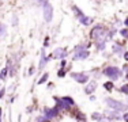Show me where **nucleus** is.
<instances>
[{
  "label": "nucleus",
  "instance_id": "30",
  "mask_svg": "<svg viewBox=\"0 0 128 122\" xmlns=\"http://www.w3.org/2000/svg\"><path fill=\"white\" fill-rule=\"evenodd\" d=\"M0 122H2V109H0Z\"/></svg>",
  "mask_w": 128,
  "mask_h": 122
},
{
  "label": "nucleus",
  "instance_id": "3",
  "mask_svg": "<svg viewBox=\"0 0 128 122\" xmlns=\"http://www.w3.org/2000/svg\"><path fill=\"white\" fill-rule=\"evenodd\" d=\"M105 105L108 106L112 111H126L127 110V105H124L121 100H117L114 98H105Z\"/></svg>",
  "mask_w": 128,
  "mask_h": 122
},
{
  "label": "nucleus",
  "instance_id": "14",
  "mask_svg": "<svg viewBox=\"0 0 128 122\" xmlns=\"http://www.w3.org/2000/svg\"><path fill=\"white\" fill-rule=\"evenodd\" d=\"M91 118H93L94 121L101 122L104 118H105V115H104V114H100V113H93V114H91Z\"/></svg>",
  "mask_w": 128,
  "mask_h": 122
},
{
  "label": "nucleus",
  "instance_id": "19",
  "mask_svg": "<svg viewBox=\"0 0 128 122\" xmlns=\"http://www.w3.org/2000/svg\"><path fill=\"white\" fill-rule=\"evenodd\" d=\"M66 75H67L66 68H60V69H59V72H57V77H64Z\"/></svg>",
  "mask_w": 128,
  "mask_h": 122
},
{
  "label": "nucleus",
  "instance_id": "8",
  "mask_svg": "<svg viewBox=\"0 0 128 122\" xmlns=\"http://www.w3.org/2000/svg\"><path fill=\"white\" fill-rule=\"evenodd\" d=\"M49 59H50V57H48V56H46V52L42 49V52H41V59H40V64H38V71H40V72H41L42 69L45 68V65L48 64Z\"/></svg>",
  "mask_w": 128,
  "mask_h": 122
},
{
  "label": "nucleus",
  "instance_id": "23",
  "mask_svg": "<svg viewBox=\"0 0 128 122\" xmlns=\"http://www.w3.org/2000/svg\"><path fill=\"white\" fill-rule=\"evenodd\" d=\"M34 73H36V68H34V66H30V68H29V75L32 76V75H34Z\"/></svg>",
  "mask_w": 128,
  "mask_h": 122
},
{
  "label": "nucleus",
  "instance_id": "9",
  "mask_svg": "<svg viewBox=\"0 0 128 122\" xmlns=\"http://www.w3.org/2000/svg\"><path fill=\"white\" fill-rule=\"evenodd\" d=\"M96 90H97V81L91 80L86 84V87H84V94H86V95H91V94H94Z\"/></svg>",
  "mask_w": 128,
  "mask_h": 122
},
{
  "label": "nucleus",
  "instance_id": "15",
  "mask_svg": "<svg viewBox=\"0 0 128 122\" xmlns=\"http://www.w3.org/2000/svg\"><path fill=\"white\" fill-rule=\"evenodd\" d=\"M48 77H49V73H48V72H45L44 75H42L41 77H40V80H38V83H37V84H44V83H46Z\"/></svg>",
  "mask_w": 128,
  "mask_h": 122
},
{
  "label": "nucleus",
  "instance_id": "26",
  "mask_svg": "<svg viewBox=\"0 0 128 122\" xmlns=\"http://www.w3.org/2000/svg\"><path fill=\"white\" fill-rule=\"evenodd\" d=\"M124 60H126V61H128V50H126V52H124Z\"/></svg>",
  "mask_w": 128,
  "mask_h": 122
},
{
  "label": "nucleus",
  "instance_id": "13",
  "mask_svg": "<svg viewBox=\"0 0 128 122\" xmlns=\"http://www.w3.org/2000/svg\"><path fill=\"white\" fill-rule=\"evenodd\" d=\"M62 100H63L64 103H66L67 106H70V107H71V109H72V107H74V106H75V100L72 99L71 96H63V98H62Z\"/></svg>",
  "mask_w": 128,
  "mask_h": 122
},
{
  "label": "nucleus",
  "instance_id": "28",
  "mask_svg": "<svg viewBox=\"0 0 128 122\" xmlns=\"http://www.w3.org/2000/svg\"><path fill=\"white\" fill-rule=\"evenodd\" d=\"M45 46H48V45H49V38H46V39H45Z\"/></svg>",
  "mask_w": 128,
  "mask_h": 122
},
{
  "label": "nucleus",
  "instance_id": "25",
  "mask_svg": "<svg viewBox=\"0 0 128 122\" xmlns=\"http://www.w3.org/2000/svg\"><path fill=\"white\" fill-rule=\"evenodd\" d=\"M123 120L126 122H128V113H124V114H123Z\"/></svg>",
  "mask_w": 128,
  "mask_h": 122
},
{
  "label": "nucleus",
  "instance_id": "27",
  "mask_svg": "<svg viewBox=\"0 0 128 122\" xmlns=\"http://www.w3.org/2000/svg\"><path fill=\"white\" fill-rule=\"evenodd\" d=\"M128 71V64H124V66H123V72H127Z\"/></svg>",
  "mask_w": 128,
  "mask_h": 122
},
{
  "label": "nucleus",
  "instance_id": "1",
  "mask_svg": "<svg viewBox=\"0 0 128 122\" xmlns=\"http://www.w3.org/2000/svg\"><path fill=\"white\" fill-rule=\"evenodd\" d=\"M90 37L94 42H96V48L98 50H104L108 41V30L104 27V24H96L91 29Z\"/></svg>",
  "mask_w": 128,
  "mask_h": 122
},
{
  "label": "nucleus",
  "instance_id": "29",
  "mask_svg": "<svg viewBox=\"0 0 128 122\" xmlns=\"http://www.w3.org/2000/svg\"><path fill=\"white\" fill-rule=\"evenodd\" d=\"M124 24H126V26L128 27V16L126 18V20H124Z\"/></svg>",
  "mask_w": 128,
  "mask_h": 122
},
{
  "label": "nucleus",
  "instance_id": "17",
  "mask_svg": "<svg viewBox=\"0 0 128 122\" xmlns=\"http://www.w3.org/2000/svg\"><path fill=\"white\" fill-rule=\"evenodd\" d=\"M104 88L108 91H112L113 90V83L112 81H106V83H104Z\"/></svg>",
  "mask_w": 128,
  "mask_h": 122
},
{
  "label": "nucleus",
  "instance_id": "7",
  "mask_svg": "<svg viewBox=\"0 0 128 122\" xmlns=\"http://www.w3.org/2000/svg\"><path fill=\"white\" fill-rule=\"evenodd\" d=\"M67 54H68V52L64 48H57L53 50V53H52V59H56V60H66Z\"/></svg>",
  "mask_w": 128,
  "mask_h": 122
},
{
  "label": "nucleus",
  "instance_id": "21",
  "mask_svg": "<svg viewBox=\"0 0 128 122\" xmlns=\"http://www.w3.org/2000/svg\"><path fill=\"white\" fill-rule=\"evenodd\" d=\"M76 120H78V122H86V117H84L83 114H80V113H79V114L76 115Z\"/></svg>",
  "mask_w": 128,
  "mask_h": 122
},
{
  "label": "nucleus",
  "instance_id": "12",
  "mask_svg": "<svg viewBox=\"0 0 128 122\" xmlns=\"http://www.w3.org/2000/svg\"><path fill=\"white\" fill-rule=\"evenodd\" d=\"M72 11H74V14H75V18L79 20V19H82V18L84 16V14L80 11V8L78 7V5H72Z\"/></svg>",
  "mask_w": 128,
  "mask_h": 122
},
{
  "label": "nucleus",
  "instance_id": "16",
  "mask_svg": "<svg viewBox=\"0 0 128 122\" xmlns=\"http://www.w3.org/2000/svg\"><path fill=\"white\" fill-rule=\"evenodd\" d=\"M118 91H120L121 94H124V95H128V83L121 85V87L118 88Z\"/></svg>",
  "mask_w": 128,
  "mask_h": 122
},
{
  "label": "nucleus",
  "instance_id": "20",
  "mask_svg": "<svg viewBox=\"0 0 128 122\" xmlns=\"http://www.w3.org/2000/svg\"><path fill=\"white\" fill-rule=\"evenodd\" d=\"M7 72H8V68H4V69H2V71H0V80H3V79L7 76Z\"/></svg>",
  "mask_w": 128,
  "mask_h": 122
},
{
  "label": "nucleus",
  "instance_id": "18",
  "mask_svg": "<svg viewBox=\"0 0 128 122\" xmlns=\"http://www.w3.org/2000/svg\"><path fill=\"white\" fill-rule=\"evenodd\" d=\"M118 33H120L121 37H124L126 39H128V27H127V29H121Z\"/></svg>",
  "mask_w": 128,
  "mask_h": 122
},
{
  "label": "nucleus",
  "instance_id": "10",
  "mask_svg": "<svg viewBox=\"0 0 128 122\" xmlns=\"http://www.w3.org/2000/svg\"><path fill=\"white\" fill-rule=\"evenodd\" d=\"M89 56H90V52L89 50H83V52H79V53H74V61L86 60Z\"/></svg>",
  "mask_w": 128,
  "mask_h": 122
},
{
  "label": "nucleus",
  "instance_id": "22",
  "mask_svg": "<svg viewBox=\"0 0 128 122\" xmlns=\"http://www.w3.org/2000/svg\"><path fill=\"white\" fill-rule=\"evenodd\" d=\"M4 94H6V87H2V88H0V99H3Z\"/></svg>",
  "mask_w": 128,
  "mask_h": 122
},
{
  "label": "nucleus",
  "instance_id": "6",
  "mask_svg": "<svg viewBox=\"0 0 128 122\" xmlns=\"http://www.w3.org/2000/svg\"><path fill=\"white\" fill-rule=\"evenodd\" d=\"M59 114H60V110L57 109L56 106H54V107H46V106H45V107H44V114H42V115L49 121V120H52V118L57 117Z\"/></svg>",
  "mask_w": 128,
  "mask_h": 122
},
{
  "label": "nucleus",
  "instance_id": "2",
  "mask_svg": "<svg viewBox=\"0 0 128 122\" xmlns=\"http://www.w3.org/2000/svg\"><path fill=\"white\" fill-rule=\"evenodd\" d=\"M102 75L108 76V79H110V80H118V79L123 77L124 72H123V69H120L118 66L109 65V66H106V68L104 69Z\"/></svg>",
  "mask_w": 128,
  "mask_h": 122
},
{
  "label": "nucleus",
  "instance_id": "5",
  "mask_svg": "<svg viewBox=\"0 0 128 122\" xmlns=\"http://www.w3.org/2000/svg\"><path fill=\"white\" fill-rule=\"evenodd\" d=\"M71 77L79 84H87L89 83V75L84 72H72Z\"/></svg>",
  "mask_w": 128,
  "mask_h": 122
},
{
  "label": "nucleus",
  "instance_id": "11",
  "mask_svg": "<svg viewBox=\"0 0 128 122\" xmlns=\"http://www.w3.org/2000/svg\"><path fill=\"white\" fill-rule=\"evenodd\" d=\"M112 52H113V54H117V56L124 54V48H123V45H120L118 42H116V44L113 45V48H112Z\"/></svg>",
  "mask_w": 128,
  "mask_h": 122
},
{
  "label": "nucleus",
  "instance_id": "4",
  "mask_svg": "<svg viewBox=\"0 0 128 122\" xmlns=\"http://www.w3.org/2000/svg\"><path fill=\"white\" fill-rule=\"evenodd\" d=\"M40 4L42 5V14H44V19L45 22H52V18H53V7L49 1H41Z\"/></svg>",
  "mask_w": 128,
  "mask_h": 122
},
{
  "label": "nucleus",
  "instance_id": "24",
  "mask_svg": "<svg viewBox=\"0 0 128 122\" xmlns=\"http://www.w3.org/2000/svg\"><path fill=\"white\" fill-rule=\"evenodd\" d=\"M66 65H67V61H66V60H62V62H60V66H62V68H66Z\"/></svg>",
  "mask_w": 128,
  "mask_h": 122
}]
</instances>
